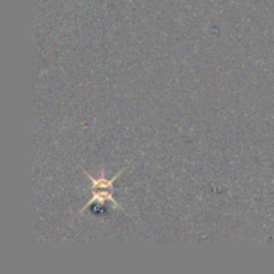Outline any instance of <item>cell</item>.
<instances>
[{"label":"cell","mask_w":274,"mask_h":274,"mask_svg":"<svg viewBox=\"0 0 274 274\" xmlns=\"http://www.w3.org/2000/svg\"><path fill=\"white\" fill-rule=\"evenodd\" d=\"M122 171H119V173L116 174L114 178H111V180H107V178H106L105 170L103 169L101 170V175L96 177V178H95V177L90 175L87 171H85L86 175H87L92 182V198L90 200V202H88L87 205L83 207V210H85L86 207L90 206V205H92V203H96V205H95V207H94V210L96 211V210L103 209V206H105L107 202H111L112 205L116 207V209L123 210L122 206H121V205H119V203L116 202L115 200H114V197H112V183H114V181H115L116 178L121 175V173H122ZM83 210H82V211H83Z\"/></svg>","instance_id":"1"}]
</instances>
